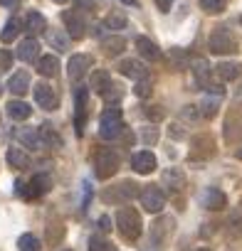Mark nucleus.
Wrapping results in <instances>:
<instances>
[{"instance_id": "1", "label": "nucleus", "mask_w": 242, "mask_h": 251, "mask_svg": "<svg viewBox=\"0 0 242 251\" xmlns=\"http://www.w3.org/2000/svg\"><path fill=\"white\" fill-rule=\"evenodd\" d=\"M141 226H144L141 214H139L134 207H121V209L116 212V229H119L121 236H126V239L134 241V239L141 236Z\"/></svg>"}, {"instance_id": "2", "label": "nucleus", "mask_w": 242, "mask_h": 251, "mask_svg": "<svg viewBox=\"0 0 242 251\" xmlns=\"http://www.w3.org/2000/svg\"><path fill=\"white\" fill-rule=\"evenodd\" d=\"M121 128H124V121H121V108L119 106H109L101 111V118H99V136L104 141H114Z\"/></svg>"}, {"instance_id": "3", "label": "nucleus", "mask_w": 242, "mask_h": 251, "mask_svg": "<svg viewBox=\"0 0 242 251\" xmlns=\"http://www.w3.org/2000/svg\"><path fill=\"white\" fill-rule=\"evenodd\" d=\"M210 52L212 54H235L237 52V40L227 27H217L210 35Z\"/></svg>"}, {"instance_id": "4", "label": "nucleus", "mask_w": 242, "mask_h": 251, "mask_svg": "<svg viewBox=\"0 0 242 251\" xmlns=\"http://www.w3.org/2000/svg\"><path fill=\"white\" fill-rule=\"evenodd\" d=\"M139 200H141L144 209H146V212H151V214H158V212L166 207V195H163V190H161V187H156V185L144 187V190L139 192Z\"/></svg>"}, {"instance_id": "5", "label": "nucleus", "mask_w": 242, "mask_h": 251, "mask_svg": "<svg viewBox=\"0 0 242 251\" xmlns=\"http://www.w3.org/2000/svg\"><path fill=\"white\" fill-rule=\"evenodd\" d=\"M62 23L67 25V35H69L72 40H82V37L87 35V23H84L82 13H77V10H64V13H62Z\"/></svg>"}, {"instance_id": "6", "label": "nucleus", "mask_w": 242, "mask_h": 251, "mask_svg": "<svg viewBox=\"0 0 242 251\" xmlns=\"http://www.w3.org/2000/svg\"><path fill=\"white\" fill-rule=\"evenodd\" d=\"M94 163H96V175H99L101 180L116 175V170H119V155L111 153V151H101Z\"/></svg>"}, {"instance_id": "7", "label": "nucleus", "mask_w": 242, "mask_h": 251, "mask_svg": "<svg viewBox=\"0 0 242 251\" xmlns=\"http://www.w3.org/2000/svg\"><path fill=\"white\" fill-rule=\"evenodd\" d=\"M91 64H94V59H91L89 54H74V57L69 59V64H67L69 79H72V81H82V79L87 76V72H89Z\"/></svg>"}, {"instance_id": "8", "label": "nucleus", "mask_w": 242, "mask_h": 251, "mask_svg": "<svg viewBox=\"0 0 242 251\" xmlns=\"http://www.w3.org/2000/svg\"><path fill=\"white\" fill-rule=\"evenodd\" d=\"M156 155L151 153V151H139V153H134L131 155V168L139 173V175H151L153 170H156Z\"/></svg>"}, {"instance_id": "9", "label": "nucleus", "mask_w": 242, "mask_h": 251, "mask_svg": "<svg viewBox=\"0 0 242 251\" xmlns=\"http://www.w3.org/2000/svg\"><path fill=\"white\" fill-rule=\"evenodd\" d=\"M35 101H37V106H42L45 111H55V108H57V94H55L52 86L45 84V81L35 84Z\"/></svg>"}, {"instance_id": "10", "label": "nucleus", "mask_w": 242, "mask_h": 251, "mask_svg": "<svg viewBox=\"0 0 242 251\" xmlns=\"http://www.w3.org/2000/svg\"><path fill=\"white\" fill-rule=\"evenodd\" d=\"M200 202H203L205 209H212V212H215V209H225L227 197H225V192L217 190V187H205L203 195H200Z\"/></svg>"}, {"instance_id": "11", "label": "nucleus", "mask_w": 242, "mask_h": 251, "mask_svg": "<svg viewBox=\"0 0 242 251\" xmlns=\"http://www.w3.org/2000/svg\"><path fill=\"white\" fill-rule=\"evenodd\" d=\"M119 72L124 74V76H129V79H146L149 76V69L144 67V62H139V59H124L119 64Z\"/></svg>"}, {"instance_id": "12", "label": "nucleus", "mask_w": 242, "mask_h": 251, "mask_svg": "<svg viewBox=\"0 0 242 251\" xmlns=\"http://www.w3.org/2000/svg\"><path fill=\"white\" fill-rule=\"evenodd\" d=\"M50 190H52V177L45 175V173L35 175V177L28 182V197H30V200H32V197H40V195H45V192H50Z\"/></svg>"}, {"instance_id": "13", "label": "nucleus", "mask_w": 242, "mask_h": 251, "mask_svg": "<svg viewBox=\"0 0 242 251\" xmlns=\"http://www.w3.org/2000/svg\"><path fill=\"white\" fill-rule=\"evenodd\" d=\"M161 182H163V187H166V190H171V192H178V190H183L185 175L181 173V168H168V170H163V175H161Z\"/></svg>"}, {"instance_id": "14", "label": "nucleus", "mask_w": 242, "mask_h": 251, "mask_svg": "<svg viewBox=\"0 0 242 251\" xmlns=\"http://www.w3.org/2000/svg\"><path fill=\"white\" fill-rule=\"evenodd\" d=\"M136 50L141 54V59L146 62H156L161 57V50L156 47V42H151L149 37H136Z\"/></svg>"}, {"instance_id": "15", "label": "nucleus", "mask_w": 242, "mask_h": 251, "mask_svg": "<svg viewBox=\"0 0 242 251\" xmlns=\"http://www.w3.org/2000/svg\"><path fill=\"white\" fill-rule=\"evenodd\" d=\"M8 89L15 94V96H25L30 91V74L28 72H15L8 81Z\"/></svg>"}, {"instance_id": "16", "label": "nucleus", "mask_w": 242, "mask_h": 251, "mask_svg": "<svg viewBox=\"0 0 242 251\" xmlns=\"http://www.w3.org/2000/svg\"><path fill=\"white\" fill-rule=\"evenodd\" d=\"M37 54H40V45H37L35 37H28V40L20 42V47H18V57H20L23 62H35Z\"/></svg>"}, {"instance_id": "17", "label": "nucleus", "mask_w": 242, "mask_h": 251, "mask_svg": "<svg viewBox=\"0 0 242 251\" xmlns=\"http://www.w3.org/2000/svg\"><path fill=\"white\" fill-rule=\"evenodd\" d=\"M74 103H77V133L82 136L84 133V111H87V89L82 86V89H77V94H74Z\"/></svg>"}, {"instance_id": "18", "label": "nucleus", "mask_w": 242, "mask_h": 251, "mask_svg": "<svg viewBox=\"0 0 242 251\" xmlns=\"http://www.w3.org/2000/svg\"><path fill=\"white\" fill-rule=\"evenodd\" d=\"M37 72H40V76H57V72H60V62H57V57L55 54H45V57H40L37 59Z\"/></svg>"}, {"instance_id": "19", "label": "nucleus", "mask_w": 242, "mask_h": 251, "mask_svg": "<svg viewBox=\"0 0 242 251\" xmlns=\"http://www.w3.org/2000/svg\"><path fill=\"white\" fill-rule=\"evenodd\" d=\"M240 74H242V67L235 64V62H222V64L215 67V76H217L220 81H232V79H237Z\"/></svg>"}, {"instance_id": "20", "label": "nucleus", "mask_w": 242, "mask_h": 251, "mask_svg": "<svg viewBox=\"0 0 242 251\" xmlns=\"http://www.w3.org/2000/svg\"><path fill=\"white\" fill-rule=\"evenodd\" d=\"M89 86L96 91V94H106L109 91V86H111V76H109V72H104V69H96L94 74H91V81H89Z\"/></svg>"}, {"instance_id": "21", "label": "nucleus", "mask_w": 242, "mask_h": 251, "mask_svg": "<svg viewBox=\"0 0 242 251\" xmlns=\"http://www.w3.org/2000/svg\"><path fill=\"white\" fill-rule=\"evenodd\" d=\"M30 113H32V108H30V103H25V101H10V103H8V116H10L13 121H28Z\"/></svg>"}, {"instance_id": "22", "label": "nucleus", "mask_w": 242, "mask_h": 251, "mask_svg": "<svg viewBox=\"0 0 242 251\" xmlns=\"http://www.w3.org/2000/svg\"><path fill=\"white\" fill-rule=\"evenodd\" d=\"M25 30L30 32V35H40V32H45L47 30V23H45V18L40 15V13H28V18H25Z\"/></svg>"}, {"instance_id": "23", "label": "nucleus", "mask_w": 242, "mask_h": 251, "mask_svg": "<svg viewBox=\"0 0 242 251\" xmlns=\"http://www.w3.org/2000/svg\"><path fill=\"white\" fill-rule=\"evenodd\" d=\"M37 133H40L42 146H52V148H60V146H62V138L52 131V126H50V123H42L40 128H37Z\"/></svg>"}, {"instance_id": "24", "label": "nucleus", "mask_w": 242, "mask_h": 251, "mask_svg": "<svg viewBox=\"0 0 242 251\" xmlns=\"http://www.w3.org/2000/svg\"><path fill=\"white\" fill-rule=\"evenodd\" d=\"M20 30H23V23H20L18 18H10V20L5 23V27H3V35H0V40H3L5 45H10V42L20 35Z\"/></svg>"}, {"instance_id": "25", "label": "nucleus", "mask_w": 242, "mask_h": 251, "mask_svg": "<svg viewBox=\"0 0 242 251\" xmlns=\"http://www.w3.org/2000/svg\"><path fill=\"white\" fill-rule=\"evenodd\" d=\"M18 141H20L23 146H28V148H32V151H37V148H42V141H40V133H37V131H32V128H25V131H18Z\"/></svg>"}, {"instance_id": "26", "label": "nucleus", "mask_w": 242, "mask_h": 251, "mask_svg": "<svg viewBox=\"0 0 242 251\" xmlns=\"http://www.w3.org/2000/svg\"><path fill=\"white\" fill-rule=\"evenodd\" d=\"M8 163H10V168L25 170V168L30 165V158H28L25 151H20V148H10V151H8Z\"/></svg>"}, {"instance_id": "27", "label": "nucleus", "mask_w": 242, "mask_h": 251, "mask_svg": "<svg viewBox=\"0 0 242 251\" xmlns=\"http://www.w3.org/2000/svg\"><path fill=\"white\" fill-rule=\"evenodd\" d=\"M220 99H222V96H217V94H208V99L198 106V111H200L203 116L212 118V116L217 113V103H220Z\"/></svg>"}, {"instance_id": "28", "label": "nucleus", "mask_w": 242, "mask_h": 251, "mask_svg": "<svg viewBox=\"0 0 242 251\" xmlns=\"http://www.w3.org/2000/svg\"><path fill=\"white\" fill-rule=\"evenodd\" d=\"M18 249H20V251H40L42 244H40V239H37L35 234H23V236L18 239Z\"/></svg>"}, {"instance_id": "29", "label": "nucleus", "mask_w": 242, "mask_h": 251, "mask_svg": "<svg viewBox=\"0 0 242 251\" xmlns=\"http://www.w3.org/2000/svg\"><path fill=\"white\" fill-rule=\"evenodd\" d=\"M101 45L106 47V52H109V54H119V52H124V50H126L124 37H104V40H101Z\"/></svg>"}, {"instance_id": "30", "label": "nucleus", "mask_w": 242, "mask_h": 251, "mask_svg": "<svg viewBox=\"0 0 242 251\" xmlns=\"http://www.w3.org/2000/svg\"><path fill=\"white\" fill-rule=\"evenodd\" d=\"M47 40H50V45L57 50V52H64L67 47H69V42H67V37L60 32V30H50L47 32Z\"/></svg>"}, {"instance_id": "31", "label": "nucleus", "mask_w": 242, "mask_h": 251, "mask_svg": "<svg viewBox=\"0 0 242 251\" xmlns=\"http://www.w3.org/2000/svg\"><path fill=\"white\" fill-rule=\"evenodd\" d=\"M200 8L210 15H217L227 8V0H200Z\"/></svg>"}, {"instance_id": "32", "label": "nucleus", "mask_w": 242, "mask_h": 251, "mask_svg": "<svg viewBox=\"0 0 242 251\" xmlns=\"http://www.w3.org/2000/svg\"><path fill=\"white\" fill-rule=\"evenodd\" d=\"M126 25H129V20H126V15H121V13H111L106 18V27L109 30H124Z\"/></svg>"}, {"instance_id": "33", "label": "nucleus", "mask_w": 242, "mask_h": 251, "mask_svg": "<svg viewBox=\"0 0 242 251\" xmlns=\"http://www.w3.org/2000/svg\"><path fill=\"white\" fill-rule=\"evenodd\" d=\"M151 91H153V84L149 81V76H146V79H139V81H136V86H134V94H136V96H141V99L151 96Z\"/></svg>"}, {"instance_id": "34", "label": "nucleus", "mask_w": 242, "mask_h": 251, "mask_svg": "<svg viewBox=\"0 0 242 251\" xmlns=\"http://www.w3.org/2000/svg\"><path fill=\"white\" fill-rule=\"evenodd\" d=\"M168 57H171V64H173L176 69H183V67H185V59H188L185 52H181V50H171Z\"/></svg>"}, {"instance_id": "35", "label": "nucleus", "mask_w": 242, "mask_h": 251, "mask_svg": "<svg viewBox=\"0 0 242 251\" xmlns=\"http://www.w3.org/2000/svg\"><path fill=\"white\" fill-rule=\"evenodd\" d=\"M89 251H109V241L101 239L99 234H94V236L89 239Z\"/></svg>"}, {"instance_id": "36", "label": "nucleus", "mask_w": 242, "mask_h": 251, "mask_svg": "<svg viewBox=\"0 0 242 251\" xmlns=\"http://www.w3.org/2000/svg\"><path fill=\"white\" fill-rule=\"evenodd\" d=\"M104 99L109 101V106H116V103L121 101V91H119V89H116V86L111 84V86H109V91L104 94Z\"/></svg>"}, {"instance_id": "37", "label": "nucleus", "mask_w": 242, "mask_h": 251, "mask_svg": "<svg viewBox=\"0 0 242 251\" xmlns=\"http://www.w3.org/2000/svg\"><path fill=\"white\" fill-rule=\"evenodd\" d=\"M10 67H13V54H10L8 50H0V69L8 72Z\"/></svg>"}, {"instance_id": "38", "label": "nucleus", "mask_w": 242, "mask_h": 251, "mask_svg": "<svg viewBox=\"0 0 242 251\" xmlns=\"http://www.w3.org/2000/svg\"><path fill=\"white\" fill-rule=\"evenodd\" d=\"M74 3H77V8H79L77 13H82V10H84V13H94V10H96L94 0H74Z\"/></svg>"}, {"instance_id": "39", "label": "nucleus", "mask_w": 242, "mask_h": 251, "mask_svg": "<svg viewBox=\"0 0 242 251\" xmlns=\"http://www.w3.org/2000/svg\"><path fill=\"white\" fill-rule=\"evenodd\" d=\"M195 74H198V79L205 81V76H208V62L205 59H198L195 62Z\"/></svg>"}, {"instance_id": "40", "label": "nucleus", "mask_w": 242, "mask_h": 251, "mask_svg": "<svg viewBox=\"0 0 242 251\" xmlns=\"http://www.w3.org/2000/svg\"><path fill=\"white\" fill-rule=\"evenodd\" d=\"M156 5H158L161 13H168V10L173 8V0H156Z\"/></svg>"}, {"instance_id": "41", "label": "nucleus", "mask_w": 242, "mask_h": 251, "mask_svg": "<svg viewBox=\"0 0 242 251\" xmlns=\"http://www.w3.org/2000/svg\"><path fill=\"white\" fill-rule=\"evenodd\" d=\"M0 5L8 8V10H15V8L20 5V0H0Z\"/></svg>"}, {"instance_id": "42", "label": "nucleus", "mask_w": 242, "mask_h": 251, "mask_svg": "<svg viewBox=\"0 0 242 251\" xmlns=\"http://www.w3.org/2000/svg\"><path fill=\"white\" fill-rule=\"evenodd\" d=\"M99 229L101 231H109L111 229V219L109 217H99Z\"/></svg>"}, {"instance_id": "43", "label": "nucleus", "mask_w": 242, "mask_h": 251, "mask_svg": "<svg viewBox=\"0 0 242 251\" xmlns=\"http://www.w3.org/2000/svg\"><path fill=\"white\" fill-rule=\"evenodd\" d=\"M149 116H151L153 121H161V118H163V108H149Z\"/></svg>"}, {"instance_id": "44", "label": "nucleus", "mask_w": 242, "mask_h": 251, "mask_svg": "<svg viewBox=\"0 0 242 251\" xmlns=\"http://www.w3.org/2000/svg\"><path fill=\"white\" fill-rule=\"evenodd\" d=\"M119 3H124V5H136V0H119Z\"/></svg>"}, {"instance_id": "45", "label": "nucleus", "mask_w": 242, "mask_h": 251, "mask_svg": "<svg viewBox=\"0 0 242 251\" xmlns=\"http://www.w3.org/2000/svg\"><path fill=\"white\" fill-rule=\"evenodd\" d=\"M237 158H240V160H242V146H240V148H237Z\"/></svg>"}, {"instance_id": "46", "label": "nucleus", "mask_w": 242, "mask_h": 251, "mask_svg": "<svg viewBox=\"0 0 242 251\" xmlns=\"http://www.w3.org/2000/svg\"><path fill=\"white\" fill-rule=\"evenodd\" d=\"M55 3H60V5H64V3H67V0H55Z\"/></svg>"}, {"instance_id": "47", "label": "nucleus", "mask_w": 242, "mask_h": 251, "mask_svg": "<svg viewBox=\"0 0 242 251\" xmlns=\"http://www.w3.org/2000/svg\"><path fill=\"white\" fill-rule=\"evenodd\" d=\"M195 251H210V249H195Z\"/></svg>"}, {"instance_id": "48", "label": "nucleus", "mask_w": 242, "mask_h": 251, "mask_svg": "<svg viewBox=\"0 0 242 251\" xmlns=\"http://www.w3.org/2000/svg\"><path fill=\"white\" fill-rule=\"evenodd\" d=\"M0 94H3V86H0Z\"/></svg>"}]
</instances>
